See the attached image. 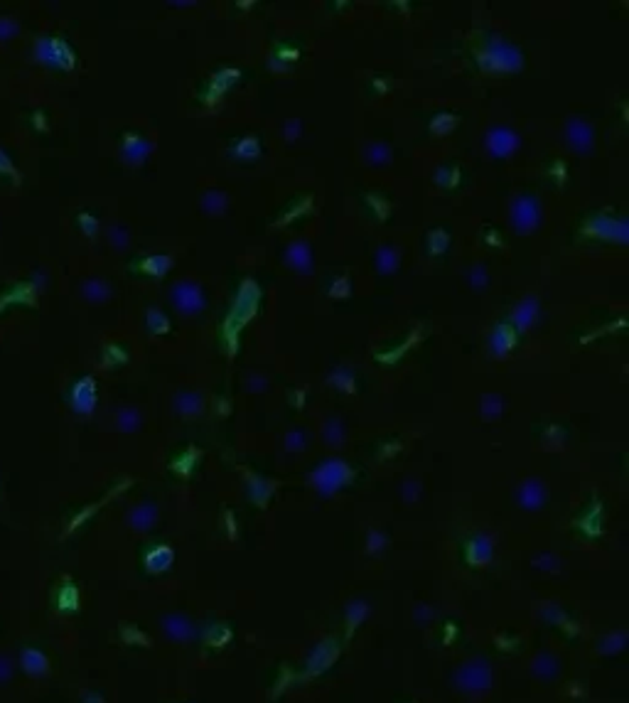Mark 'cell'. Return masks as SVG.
Segmentation results:
<instances>
[{
    "instance_id": "cell-8",
    "label": "cell",
    "mask_w": 629,
    "mask_h": 703,
    "mask_svg": "<svg viewBox=\"0 0 629 703\" xmlns=\"http://www.w3.org/2000/svg\"><path fill=\"white\" fill-rule=\"evenodd\" d=\"M172 302H175L177 310L185 315L202 313L204 305H207L202 286H197V283H192V281H183V283H177V286H172Z\"/></svg>"
},
{
    "instance_id": "cell-1",
    "label": "cell",
    "mask_w": 629,
    "mask_h": 703,
    "mask_svg": "<svg viewBox=\"0 0 629 703\" xmlns=\"http://www.w3.org/2000/svg\"><path fill=\"white\" fill-rule=\"evenodd\" d=\"M474 62L487 74H514L524 69V52L499 35H487L474 47Z\"/></svg>"
},
{
    "instance_id": "cell-5",
    "label": "cell",
    "mask_w": 629,
    "mask_h": 703,
    "mask_svg": "<svg viewBox=\"0 0 629 703\" xmlns=\"http://www.w3.org/2000/svg\"><path fill=\"white\" fill-rule=\"evenodd\" d=\"M37 57L42 59L49 67H59L64 72L74 69L77 64V54L69 47V42L64 37H45V40L37 42Z\"/></svg>"
},
{
    "instance_id": "cell-17",
    "label": "cell",
    "mask_w": 629,
    "mask_h": 703,
    "mask_svg": "<svg viewBox=\"0 0 629 703\" xmlns=\"http://www.w3.org/2000/svg\"><path fill=\"white\" fill-rule=\"evenodd\" d=\"M310 212H312V197L310 194H300L297 199H293L290 207H288L286 212L278 214V219H273V226H288L293 219H300Z\"/></svg>"
},
{
    "instance_id": "cell-21",
    "label": "cell",
    "mask_w": 629,
    "mask_h": 703,
    "mask_svg": "<svg viewBox=\"0 0 629 703\" xmlns=\"http://www.w3.org/2000/svg\"><path fill=\"white\" fill-rule=\"evenodd\" d=\"M286 258L295 271L305 273L307 268H310V251H307V244H302V241H295V244L288 246Z\"/></svg>"
},
{
    "instance_id": "cell-27",
    "label": "cell",
    "mask_w": 629,
    "mask_h": 703,
    "mask_svg": "<svg viewBox=\"0 0 629 703\" xmlns=\"http://www.w3.org/2000/svg\"><path fill=\"white\" fill-rule=\"evenodd\" d=\"M366 204H369L371 209H374V214L381 219V222H386L389 219V212H391V204H389V199L386 197H381V194H366Z\"/></svg>"
},
{
    "instance_id": "cell-26",
    "label": "cell",
    "mask_w": 629,
    "mask_h": 703,
    "mask_svg": "<svg viewBox=\"0 0 629 703\" xmlns=\"http://www.w3.org/2000/svg\"><path fill=\"white\" fill-rule=\"evenodd\" d=\"M300 59V49L297 47H293V45H278V49H276V54H273V67H278V69H288L293 62H297Z\"/></svg>"
},
{
    "instance_id": "cell-37",
    "label": "cell",
    "mask_w": 629,
    "mask_h": 703,
    "mask_svg": "<svg viewBox=\"0 0 629 703\" xmlns=\"http://www.w3.org/2000/svg\"><path fill=\"white\" fill-rule=\"evenodd\" d=\"M389 148L386 146H376V148H371V155H369V160H374V162H384V160H389Z\"/></svg>"
},
{
    "instance_id": "cell-12",
    "label": "cell",
    "mask_w": 629,
    "mask_h": 703,
    "mask_svg": "<svg viewBox=\"0 0 629 703\" xmlns=\"http://www.w3.org/2000/svg\"><path fill=\"white\" fill-rule=\"evenodd\" d=\"M121 146H123L125 160L133 162V165H141V162L148 157V150H150V146H148L146 138H143L138 130H123V136H121Z\"/></svg>"
},
{
    "instance_id": "cell-19",
    "label": "cell",
    "mask_w": 629,
    "mask_h": 703,
    "mask_svg": "<svg viewBox=\"0 0 629 703\" xmlns=\"http://www.w3.org/2000/svg\"><path fill=\"white\" fill-rule=\"evenodd\" d=\"M435 185L437 187H442V190H455L460 185V180H463V170H460V165L458 162H447V165H440L435 170Z\"/></svg>"
},
{
    "instance_id": "cell-2",
    "label": "cell",
    "mask_w": 629,
    "mask_h": 703,
    "mask_svg": "<svg viewBox=\"0 0 629 703\" xmlns=\"http://www.w3.org/2000/svg\"><path fill=\"white\" fill-rule=\"evenodd\" d=\"M258 298H261V288L256 286L254 281L241 283V291H239V295H236V302H234V307H231L226 323H224V332H222V342L229 355H234L236 349H239V334H241V330H244V325L249 323L256 315V310H258Z\"/></svg>"
},
{
    "instance_id": "cell-29",
    "label": "cell",
    "mask_w": 629,
    "mask_h": 703,
    "mask_svg": "<svg viewBox=\"0 0 629 703\" xmlns=\"http://www.w3.org/2000/svg\"><path fill=\"white\" fill-rule=\"evenodd\" d=\"M352 286H349V273H342L339 278H334L332 286H329V295L332 298H347Z\"/></svg>"
},
{
    "instance_id": "cell-6",
    "label": "cell",
    "mask_w": 629,
    "mask_h": 703,
    "mask_svg": "<svg viewBox=\"0 0 629 703\" xmlns=\"http://www.w3.org/2000/svg\"><path fill=\"white\" fill-rule=\"evenodd\" d=\"M484 146H487L489 155L492 157H511L521 146V138L514 128H506V125H497V128H489L487 136H484Z\"/></svg>"
},
{
    "instance_id": "cell-11",
    "label": "cell",
    "mask_w": 629,
    "mask_h": 703,
    "mask_svg": "<svg viewBox=\"0 0 629 703\" xmlns=\"http://www.w3.org/2000/svg\"><path fill=\"white\" fill-rule=\"evenodd\" d=\"M516 342H519V330H516L509 320H504V323L497 325L494 332H492V339H489V344H492L494 355L497 357L509 355L511 349L516 347Z\"/></svg>"
},
{
    "instance_id": "cell-31",
    "label": "cell",
    "mask_w": 629,
    "mask_h": 703,
    "mask_svg": "<svg viewBox=\"0 0 629 703\" xmlns=\"http://www.w3.org/2000/svg\"><path fill=\"white\" fill-rule=\"evenodd\" d=\"M194 463H197L194 450H185V453L177 455V460L172 465H175V470H180V472H189V470L194 468Z\"/></svg>"
},
{
    "instance_id": "cell-7",
    "label": "cell",
    "mask_w": 629,
    "mask_h": 703,
    "mask_svg": "<svg viewBox=\"0 0 629 703\" xmlns=\"http://www.w3.org/2000/svg\"><path fill=\"white\" fill-rule=\"evenodd\" d=\"M239 77H241L239 69H219V72H214L212 77L207 79V84H204L202 94H199V101H202L204 106L219 104V101L224 99V94H226L236 82H239Z\"/></svg>"
},
{
    "instance_id": "cell-23",
    "label": "cell",
    "mask_w": 629,
    "mask_h": 703,
    "mask_svg": "<svg viewBox=\"0 0 629 703\" xmlns=\"http://www.w3.org/2000/svg\"><path fill=\"white\" fill-rule=\"evenodd\" d=\"M426 244H428V254L430 256H442L447 251V246H450V234H447V229H442V226H435V229L428 231Z\"/></svg>"
},
{
    "instance_id": "cell-14",
    "label": "cell",
    "mask_w": 629,
    "mask_h": 703,
    "mask_svg": "<svg viewBox=\"0 0 629 703\" xmlns=\"http://www.w3.org/2000/svg\"><path fill=\"white\" fill-rule=\"evenodd\" d=\"M566 138H568V143H570V146L575 148L577 153L593 150L595 133H593V128H590L588 123H582V121H570V123H568Z\"/></svg>"
},
{
    "instance_id": "cell-16",
    "label": "cell",
    "mask_w": 629,
    "mask_h": 703,
    "mask_svg": "<svg viewBox=\"0 0 629 703\" xmlns=\"http://www.w3.org/2000/svg\"><path fill=\"white\" fill-rule=\"evenodd\" d=\"M536 318H538V302H536L534 298H526L524 302L516 305V310L511 313L509 323L514 325L519 332H524V330H529L531 325L536 323Z\"/></svg>"
},
{
    "instance_id": "cell-3",
    "label": "cell",
    "mask_w": 629,
    "mask_h": 703,
    "mask_svg": "<svg viewBox=\"0 0 629 703\" xmlns=\"http://www.w3.org/2000/svg\"><path fill=\"white\" fill-rule=\"evenodd\" d=\"M577 236L582 241H614L624 244L627 241V219L622 214H614L609 209H598L582 219Z\"/></svg>"
},
{
    "instance_id": "cell-18",
    "label": "cell",
    "mask_w": 629,
    "mask_h": 703,
    "mask_svg": "<svg viewBox=\"0 0 629 703\" xmlns=\"http://www.w3.org/2000/svg\"><path fill=\"white\" fill-rule=\"evenodd\" d=\"M421 337H423V330H421V327H416V330H413V332L406 337V342H401L398 347L391 349V352H376L374 357H376V360H379V362H384V364H394V362H398L401 357L406 355L408 349L416 347V344L421 342Z\"/></svg>"
},
{
    "instance_id": "cell-22",
    "label": "cell",
    "mask_w": 629,
    "mask_h": 703,
    "mask_svg": "<svg viewBox=\"0 0 629 703\" xmlns=\"http://www.w3.org/2000/svg\"><path fill=\"white\" fill-rule=\"evenodd\" d=\"M458 123H460L458 114H453V111H440V114L433 116L430 133H435V136H447V133H453V128Z\"/></svg>"
},
{
    "instance_id": "cell-30",
    "label": "cell",
    "mask_w": 629,
    "mask_h": 703,
    "mask_svg": "<svg viewBox=\"0 0 629 703\" xmlns=\"http://www.w3.org/2000/svg\"><path fill=\"white\" fill-rule=\"evenodd\" d=\"M332 381H334V386H337V389L347 391V394L357 391V381H354V376L347 374V371H337V374H332Z\"/></svg>"
},
{
    "instance_id": "cell-36",
    "label": "cell",
    "mask_w": 629,
    "mask_h": 703,
    "mask_svg": "<svg viewBox=\"0 0 629 703\" xmlns=\"http://www.w3.org/2000/svg\"><path fill=\"white\" fill-rule=\"evenodd\" d=\"M32 125H35L37 130H42V133L47 130V116H45V111H35V114H32Z\"/></svg>"
},
{
    "instance_id": "cell-33",
    "label": "cell",
    "mask_w": 629,
    "mask_h": 703,
    "mask_svg": "<svg viewBox=\"0 0 629 703\" xmlns=\"http://www.w3.org/2000/svg\"><path fill=\"white\" fill-rule=\"evenodd\" d=\"M482 241H484V244H487V246H492V249H502V246H504V241H502V234H499V231H497V229H489V226L482 231Z\"/></svg>"
},
{
    "instance_id": "cell-28",
    "label": "cell",
    "mask_w": 629,
    "mask_h": 703,
    "mask_svg": "<svg viewBox=\"0 0 629 703\" xmlns=\"http://www.w3.org/2000/svg\"><path fill=\"white\" fill-rule=\"evenodd\" d=\"M548 178L553 180V183L558 185V187H563L566 185V180H568V165L563 160H553L551 162V167H548Z\"/></svg>"
},
{
    "instance_id": "cell-9",
    "label": "cell",
    "mask_w": 629,
    "mask_h": 703,
    "mask_svg": "<svg viewBox=\"0 0 629 703\" xmlns=\"http://www.w3.org/2000/svg\"><path fill=\"white\" fill-rule=\"evenodd\" d=\"M69 399H72V406H74V411H77V413H91V408H94V403H96V381H94V376L86 374V376H81V379L74 381Z\"/></svg>"
},
{
    "instance_id": "cell-15",
    "label": "cell",
    "mask_w": 629,
    "mask_h": 703,
    "mask_svg": "<svg viewBox=\"0 0 629 703\" xmlns=\"http://www.w3.org/2000/svg\"><path fill=\"white\" fill-rule=\"evenodd\" d=\"M229 153H231V157H236V160H241V162H251V160H256V157L261 155V138H258V136H254V133L236 138V141L231 143Z\"/></svg>"
},
{
    "instance_id": "cell-10",
    "label": "cell",
    "mask_w": 629,
    "mask_h": 703,
    "mask_svg": "<svg viewBox=\"0 0 629 703\" xmlns=\"http://www.w3.org/2000/svg\"><path fill=\"white\" fill-rule=\"evenodd\" d=\"M130 268L141 276H150V278H162L167 271L172 268V256L170 254H148L141 256L130 263Z\"/></svg>"
},
{
    "instance_id": "cell-13",
    "label": "cell",
    "mask_w": 629,
    "mask_h": 703,
    "mask_svg": "<svg viewBox=\"0 0 629 703\" xmlns=\"http://www.w3.org/2000/svg\"><path fill=\"white\" fill-rule=\"evenodd\" d=\"M349 479H352V470L347 468L344 463H325L318 472V482L323 487H342L347 485Z\"/></svg>"
},
{
    "instance_id": "cell-34",
    "label": "cell",
    "mask_w": 629,
    "mask_h": 703,
    "mask_svg": "<svg viewBox=\"0 0 629 703\" xmlns=\"http://www.w3.org/2000/svg\"><path fill=\"white\" fill-rule=\"evenodd\" d=\"M0 172H3V175H10V178L17 183V172H15V165H13V162H10V157H8L3 150H0Z\"/></svg>"
},
{
    "instance_id": "cell-32",
    "label": "cell",
    "mask_w": 629,
    "mask_h": 703,
    "mask_svg": "<svg viewBox=\"0 0 629 703\" xmlns=\"http://www.w3.org/2000/svg\"><path fill=\"white\" fill-rule=\"evenodd\" d=\"M77 222L81 224V229H84V234H86V236H94L96 229H99V222H96V219L91 217L88 212H79Z\"/></svg>"
},
{
    "instance_id": "cell-25",
    "label": "cell",
    "mask_w": 629,
    "mask_h": 703,
    "mask_svg": "<svg viewBox=\"0 0 629 703\" xmlns=\"http://www.w3.org/2000/svg\"><path fill=\"white\" fill-rule=\"evenodd\" d=\"M125 362H128V352H125V347H121V344H109V347H104V352H101V364H104L106 369H116V366L125 364Z\"/></svg>"
},
{
    "instance_id": "cell-4",
    "label": "cell",
    "mask_w": 629,
    "mask_h": 703,
    "mask_svg": "<svg viewBox=\"0 0 629 703\" xmlns=\"http://www.w3.org/2000/svg\"><path fill=\"white\" fill-rule=\"evenodd\" d=\"M541 222V204L531 192H521L511 204V224L519 234H531Z\"/></svg>"
},
{
    "instance_id": "cell-20",
    "label": "cell",
    "mask_w": 629,
    "mask_h": 703,
    "mask_svg": "<svg viewBox=\"0 0 629 703\" xmlns=\"http://www.w3.org/2000/svg\"><path fill=\"white\" fill-rule=\"evenodd\" d=\"M401 263V251L396 246H381L374 256V266L381 273H396Z\"/></svg>"
},
{
    "instance_id": "cell-24",
    "label": "cell",
    "mask_w": 629,
    "mask_h": 703,
    "mask_svg": "<svg viewBox=\"0 0 629 703\" xmlns=\"http://www.w3.org/2000/svg\"><path fill=\"white\" fill-rule=\"evenodd\" d=\"M146 320H148V330H150L153 334H170L172 325H170V320H167V315L162 313V310H157V307H148Z\"/></svg>"
},
{
    "instance_id": "cell-35",
    "label": "cell",
    "mask_w": 629,
    "mask_h": 703,
    "mask_svg": "<svg viewBox=\"0 0 629 703\" xmlns=\"http://www.w3.org/2000/svg\"><path fill=\"white\" fill-rule=\"evenodd\" d=\"M524 492H526V500L531 502V504H538L541 502V490H538V485H526L524 487Z\"/></svg>"
}]
</instances>
